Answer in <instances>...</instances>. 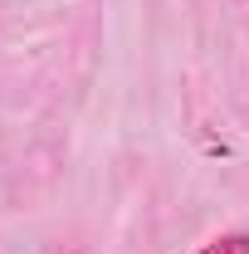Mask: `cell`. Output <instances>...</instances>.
<instances>
[{
  "label": "cell",
  "mask_w": 249,
  "mask_h": 254,
  "mask_svg": "<svg viewBox=\"0 0 249 254\" xmlns=\"http://www.w3.org/2000/svg\"><path fill=\"white\" fill-rule=\"evenodd\" d=\"M195 254H249V230H230V235H215L210 245H200Z\"/></svg>",
  "instance_id": "cell-1"
}]
</instances>
